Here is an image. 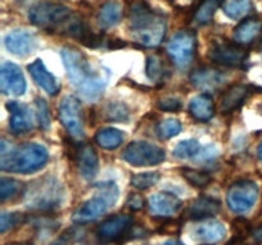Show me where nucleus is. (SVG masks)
Returning a JSON list of instances; mask_svg holds the SVG:
<instances>
[{"instance_id": "f257e3e1", "label": "nucleus", "mask_w": 262, "mask_h": 245, "mask_svg": "<svg viewBox=\"0 0 262 245\" xmlns=\"http://www.w3.org/2000/svg\"><path fill=\"white\" fill-rule=\"evenodd\" d=\"M60 55L71 83L87 99L99 97L106 86V79L95 73L86 56L74 47H63Z\"/></svg>"}, {"instance_id": "f03ea898", "label": "nucleus", "mask_w": 262, "mask_h": 245, "mask_svg": "<svg viewBox=\"0 0 262 245\" xmlns=\"http://www.w3.org/2000/svg\"><path fill=\"white\" fill-rule=\"evenodd\" d=\"M49 160V153L43 145L37 143H23L18 147L8 148L2 142L0 168L8 173L31 174L41 170Z\"/></svg>"}, {"instance_id": "7ed1b4c3", "label": "nucleus", "mask_w": 262, "mask_h": 245, "mask_svg": "<svg viewBox=\"0 0 262 245\" xmlns=\"http://www.w3.org/2000/svg\"><path fill=\"white\" fill-rule=\"evenodd\" d=\"M130 31L138 43L145 47H156L165 36L166 20L145 3H135L130 13Z\"/></svg>"}, {"instance_id": "20e7f679", "label": "nucleus", "mask_w": 262, "mask_h": 245, "mask_svg": "<svg viewBox=\"0 0 262 245\" xmlns=\"http://www.w3.org/2000/svg\"><path fill=\"white\" fill-rule=\"evenodd\" d=\"M26 207L31 211L50 212L63 203L64 189L60 181L53 176H43L30 183L25 191Z\"/></svg>"}, {"instance_id": "39448f33", "label": "nucleus", "mask_w": 262, "mask_h": 245, "mask_svg": "<svg viewBox=\"0 0 262 245\" xmlns=\"http://www.w3.org/2000/svg\"><path fill=\"white\" fill-rule=\"evenodd\" d=\"M76 17L71 8L56 3H38L28 12L32 24L48 31H61L66 35Z\"/></svg>"}, {"instance_id": "423d86ee", "label": "nucleus", "mask_w": 262, "mask_h": 245, "mask_svg": "<svg viewBox=\"0 0 262 245\" xmlns=\"http://www.w3.org/2000/svg\"><path fill=\"white\" fill-rule=\"evenodd\" d=\"M119 198V189L115 183L100 184L94 197L87 199L73 213V221L77 224H87L99 218L101 214L115 206Z\"/></svg>"}, {"instance_id": "0eeeda50", "label": "nucleus", "mask_w": 262, "mask_h": 245, "mask_svg": "<svg viewBox=\"0 0 262 245\" xmlns=\"http://www.w3.org/2000/svg\"><path fill=\"white\" fill-rule=\"evenodd\" d=\"M123 160L132 166H154L165 160V151L155 144L143 140L130 142L124 148L122 155Z\"/></svg>"}, {"instance_id": "6e6552de", "label": "nucleus", "mask_w": 262, "mask_h": 245, "mask_svg": "<svg viewBox=\"0 0 262 245\" xmlns=\"http://www.w3.org/2000/svg\"><path fill=\"white\" fill-rule=\"evenodd\" d=\"M258 198V186L255 181L239 180L232 184L228 190V206L234 213L251 211Z\"/></svg>"}, {"instance_id": "1a4fd4ad", "label": "nucleus", "mask_w": 262, "mask_h": 245, "mask_svg": "<svg viewBox=\"0 0 262 245\" xmlns=\"http://www.w3.org/2000/svg\"><path fill=\"white\" fill-rule=\"evenodd\" d=\"M196 35L191 31H179L177 32L166 46L169 56L174 64L178 66H187L191 64L196 53Z\"/></svg>"}, {"instance_id": "9d476101", "label": "nucleus", "mask_w": 262, "mask_h": 245, "mask_svg": "<svg viewBox=\"0 0 262 245\" xmlns=\"http://www.w3.org/2000/svg\"><path fill=\"white\" fill-rule=\"evenodd\" d=\"M59 119L72 137L83 135V111L77 97L66 96L59 105Z\"/></svg>"}, {"instance_id": "9b49d317", "label": "nucleus", "mask_w": 262, "mask_h": 245, "mask_svg": "<svg viewBox=\"0 0 262 245\" xmlns=\"http://www.w3.org/2000/svg\"><path fill=\"white\" fill-rule=\"evenodd\" d=\"M210 59L214 63L220 64L230 68H239L245 64L247 59V51L241 47V45L229 42L216 43L214 47L210 50Z\"/></svg>"}, {"instance_id": "f8f14e48", "label": "nucleus", "mask_w": 262, "mask_h": 245, "mask_svg": "<svg viewBox=\"0 0 262 245\" xmlns=\"http://www.w3.org/2000/svg\"><path fill=\"white\" fill-rule=\"evenodd\" d=\"M130 227H132V217L128 214H115L105 219L97 227L96 235L101 241L113 242L125 236Z\"/></svg>"}, {"instance_id": "ddd939ff", "label": "nucleus", "mask_w": 262, "mask_h": 245, "mask_svg": "<svg viewBox=\"0 0 262 245\" xmlns=\"http://www.w3.org/2000/svg\"><path fill=\"white\" fill-rule=\"evenodd\" d=\"M0 88L4 94L20 96L26 91V79L18 65L10 61L3 63L0 69Z\"/></svg>"}, {"instance_id": "4468645a", "label": "nucleus", "mask_w": 262, "mask_h": 245, "mask_svg": "<svg viewBox=\"0 0 262 245\" xmlns=\"http://www.w3.org/2000/svg\"><path fill=\"white\" fill-rule=\"evenodd\" d=\"M4 45L10 54L15 56H27L35 50L37 41L33 33L26 30H14L7 33L4 37Z\"/></svg>"}, {"instance_id": "2eb2a0df", "label": "nucleus", "mask_w": 262, "mask_h": 245, "mask_svg": "<svg viewBox=\"0 0 262 245\" xmlns=\"http://www.w3.org/2000/svg\"><path fill=\"white\" fill-rule=\"evenodd\" d=\"M10 112L9 127L14 134H23L33 128V115L30 107L17 101H9L7 104Z\"/></svg>"}, {"instance_id": "dca6fc26", "label": "nucleus", "mask_w": 262, "mask_h": 245, "mask_svg": "<svg viewBox=\"0 0 262 245\" xmlns=\"http://www.w3.org/2000/svg\"><path fill=\"white\" fill-rule=\"evenodd\" d=\"M227 81L225 74L214 68H199L192 71L191 82L194 87L205 91L217 89L223 86Z\"/></svg>"}, {"instance_id": "f3484780", "label": "nucleus", "mask_w": 262, "mask_h": 245, "mask_svg": "<svg viewBox=\"0 0 262 245\" xmlns=\"http://www.w3.org/2000/svg\"><path fill=\"white\" fill-rule=\"evenodd\" d=\"M77 166L86 180H91L99 171V158L91 144H82L77 150Z\"/></svg>"}, {"instance_id": "a211bd4d", "label": "nucleus", "mask_w": 262, "mask_h": 245, "mask_svg": "<svg viewBox=\"0 0 262 245\" xmlns=\"http://www.w3.org/2000/svg\"><path fill=\"white\" fill-rule=\"evenodd\" d=\"M28 71L32 76L33 81L41 87L45 92L54 96L60 91V84L55 79V77L46 69L45 64L41 59H36L32 64L28 65Z\"/></svg>"}, {"instance_id": "6ab92c4d", "label": "nucleus", "mask_w": 262, "mask_h": 245, "mask_svg": "<svg viewBox=\"0 0 262 245\" xmlns=\"http://www.w3.org/2000/svg\"><path fill=\"white\" fill-rule=\"evenodd\" d=\"M148 206H150V209L154 213L166 217L177 213L181 208L182 202L174 194L160 191V193L154 194L148 198Z\"/></svg>"}, {"instance_id": "aec40b11", "label": "nucleus", "mask_w": 262, "mask_h": 245, "mask_svg": "<svg viewBox=\"0 0 262 245\" xmlns=\"http://www.w3.org/2000/svg\"><path fill=\"white\" fill-rule=\"evenodd\" d=\"M234 41L241 46L251 45L262 38V20L248 18L234 28Z\"/></svg>"}, {"instance_id": "412c9836", "label": "nucleus", "mask_w": 262, "mask_h": 245, "mask_svg": "<svg viewBox=\"0 0 262 245\" xmlns=\"http://www.w3.org/2000/svg\"><path fill=\"white\" fill-rule=\"evenodd\" d=\"M251 94V87L246 86V84H235V86L230 87L224 96L222 97L220 101V110L224 114H229L234 110L239 109L247 97Z\"/></svg>"}, {"instance_id": "4be33fe9", "label": "nucleus", "mask_w": 262, "mask_h": 245, "mask_svg": "<svg viewBox=\"0 0 262 245\" xmlns=\"http://www.w3.org/2000/svg\"><path fill=\"white\" fill-rule=\"evenodd\" d=\"M224 225L216 219H206L202 224L197 225L193 230V237L201 242H217L225 237Z\"/></svg>"}, {"instance_id": "5701e85b", "label": "nucleus", "mask_w": 262, "mask_h": 245, "mask_svg": "<svg viewBox=\"0 0 262 245\" xmlns=\"http://www.w3.org/2000/svg\"><path fill=\"white\" fill-rule=\"evenodd\" d=\"M222 209V204L217 199L210 197H200L192 202L188 208V216L192 219H207L216 216Z\"/></svg>"}, {"instance_id": "b1692460", "label": "nucleus", "mask_w": 262, "mask_h": 245, "mask_svg": "<svg viewBox=\"0 0 262 245\" xmlns=\"http://www.w3.org/2000/svg\"><path fill=\"white\" fill-rule=\"evenodd\" d=\"M191 116L197 121H207L214 116L215 107L212 97L209 93H202L192 99L189 104Z\"/></svg>"}, {"instance_id": "393cba45", "label": "nucleus", "mask_w": 262, "mask_h": 245, "mask_svg": "<svg viewBox=\"0 0 262 245\" xmlns=\"http://www.w3.org/2000/svg\"><path fill=\"white\" fill-rule=\"evenodd\" d=\"M122 14L123 9L120 3L115 2V0H109L100 8L99 13H97V23L104 30L112 28L120 22Z\"/></svg>"}, {"instance_id": "a878e982", "label": "nucleus", "mask_w": 262, "mask_h": 245, "mask_svg": "<svg viewBox=\"0 0 262 245\" xmlns=\"http://www.w3.org/2000/svg\"><path fill=\"white\" fill-rule=\"evenodd\" d=\"M95 139L100 147L105 148V150H115L123 143L124 135L115 128H104L97 132Z\"/></svg>"}, {"instance_id": "bb28decb", "label": "nucleus", "mask_w": 262, "mask_h": 245, "mask_svg": "<svg viewBox=\"0 0 262 245\" xmlns=\"http://www.w3.org/2000/svg\"><path fill=\"white\" fill-rule=\"evenodd\" d=\"M26 186L22 181L13 178H2L0 179V201L7 202L18 198L25 194Z\"/></svg>"}, {"instance_id": "cd10ccee", "label": "nucleus", "mask_w": 262, "mask_h": 245, "mask_svg": "<svg viewBox=\"0 0 262 245\" xmlns=\"http://www.w3.org/2000/svg\"><path fill=\"white\" fill-rule=\"evenodd\" d=\"M225 0H202L194 14V22L200 26H206L212 22L215 12L223 5Z\"/></svg>"}, {"instance_id": "c85d7f7f", "label": "nucleus", "mask_w": 262, "mask_h": 245, "mask_svg": "<svg viewBox=\"0 0 262 245\" xmlns=\"http://www.w3.org/2000/svg\"><path fill=\"white\" fill-rule=\"evenodd\" d=\"M200 152H201V144L196 139L181 140L173 150V155L181 160L197 157Z\"/></svg>"}, {"instance_id": "c756f323", "label": "nucleus", "mask_w": 262, "mask_h": 245, "mask_svg": "<svg viewBox=\"0 0 262 245\" xmlns=\"http://www.w3.org/2000/svg\"><path fill=\"white\" fill-rule=\"evenodd\" d=\"M251 0H229L224 8V13L232 19H241L252 10Z\"/></svg>"}, {"instance_id": "7c9ffc66", "label": "nucleus", "mask_w": 262, "mask_h": 245, "mask_svg": "<svg viewBox=\"0 0 262 245\" xmlns=\"http://www.w3.org/2000/svg\"><path fill=\"white\" fill-rule=\"evenodd\" d=\"M182 176L188 181L191 185L196 186V188H205L211 183L212 178L210 174L205 173V171H197L193 168L184 167L181 170Z\"/></svg>"}, {"instance_id": "2f4dec72", "label": "nucleus", "mask_w": 262, "mask_h": 245, "mask_svg": "<svg viewBox=\"0 0 262 245\" xmlns=\"http://www.w3.org/2000/svg\"><path fill=\"white\" fill-rule=\"evenodd\" d=\"M106 117L110 121H127L130 116L129 107L124 104V102H110L106 106Z\"/></svg>"}, {"instance_id": "473e14b6", "label": "nucleus", "mask_w": 262, "mask_h": 245, "mask_svg": "<svg viewBox=\"0 0 262 245\" xmlns=\"http://www.w3.org/2000/svg\"><path fill=\"white\" fill-rule=\"evenodd\" d=\"M181 129L182 124L178 119L168 117V119H164L159 122L156 132H158V135L161 139H169V138L176 137L177 134H179Z\"/></svg>"}, {"instance_id": "72a5a7b5", "label": "nucleus", "mask_w": 262, "mask_h": 245, "mask_svg": "<svg viewBox=\"0 0 262 245\" xmlns=\"http://www.w3.org/2000/svg\"><path fill=\"white\" fill-rule=\"evenodd\" d=\"M146 74L154 82H161L165 76V68L163 60L158 55H151L147 58L146 63Z\"/></svg>"}, {"instance_id": "f704fd0d", "label": "nucleus", "mask_w": 262, "mask_h": 245, "mask_svg": "<svg viewBox=\"0 0 262 245\" xmlns=\"http://www.w3.org/2000/svg\"><path fill=\"white\" fill-rule=\"evenodd\" d=\"M159 180H160V174L159 173H141L136 174L130 178V184L136 189L145 190V189L156 185Z\"/></svg>"}, {"instance_id": "c9c22d12", "label": "nucleus", "mask_w": 262, "mask_h": 245, "mask_svg": "<svg viewBox=\"0 0 262 245\" xmlns=\"http://www.w3.org/2000/svg\"><path fill=\"white\" fill-rule=\"evenodd\" d=\"M26 216L19 212H14V213H2L0 217V232L4 234L8 230L13 229L15 226H19L23 222H26Z\"/></svg>"}, {"instance_id": "e433bc0d", "label": "nucleus", "mask_w": 262, "mask_h": 245, "mask_svg": "<svg viewBox=\"0 0 262 245\" xmlns=\"http://www.w3.org/2000/svg\"><path fill=\"white\" fill-rule=\"evenodd\" d=\"M35 106H36V115H37L38 125L41 129H49L51 124L50 120V111H49V106L46 101L41 97H37L35 100Z\"/></svg>"}, {"instance_id": "4c0bfd02", "label": "nucleus", "mask_w": 262, "mask_h": 245, "mask_svg": "<svg viewBox=\"0 0 262 245\" xmlns=\"http://www.w3.org/2000/svg\"><path fill=\"white\" fill-rule=\"evenodd\" d=\"M158 107L163 111H178L182 107V102L178 99L168 97V99L160 100L158 104Z\"/></svg>"}, {"instance_id": "58836bf2", "label": "nucleus", "mask_w": 262, "mask_h": 245, "mask_svg": "<svg viewBox=\"0 0 262 245\" xmlns=\"http://www.w3.org/2000/svg\"><path fill=\"white\" fill-rule=\"evenodd\" d=\"M128 207L133 211H137V209H141L143 207V199L138 195H132L128 201Z\"/></svg>"}, {"instance_id": "ea45409f", "label": "nucleus", "mask_w": 262, "mask_h": 245, "mask_svg": "<svg viewBox=\"0 0 262 245\" xmlns=\"http://www.w3.org/2000/svg\"><path fill=\"white\" fill-rule=\"evenodd\" d=\"M253 239L256 240L257 242H262V224L258 227H256L255 231L252 232Z\"/></svg>"}, {"instance_id": "a19ab883", "label": "nucleus", "mask_w": 262, "mask_h": 245, "mask_svg": "<svg viewBox=\"0 0 262 245\" xmlns=\"http://www.w3.org/2000/svg\"><path fill=\"white\" fill-rule=\"evenodd\" d=\"M163 245H183V244L179 241H177V240H169V241H166L165 244H163Z\"/></svg>"}, {"instance_id": "79ce46f5", "label": "nucleus", "mask_w": 262, "mask_h": 245, "mask_svg": "<svg viewBox=\"0 0 262 245\" xmlns=\"http://www.w3.org/2000/svg\"><path fill=\"white\" fill-rule=\"evenodd\" d=\"M257 153H258V158H260V160L262 161V142H261V144L258 145V150H257Z\"/></svg>"}]
</instances>
